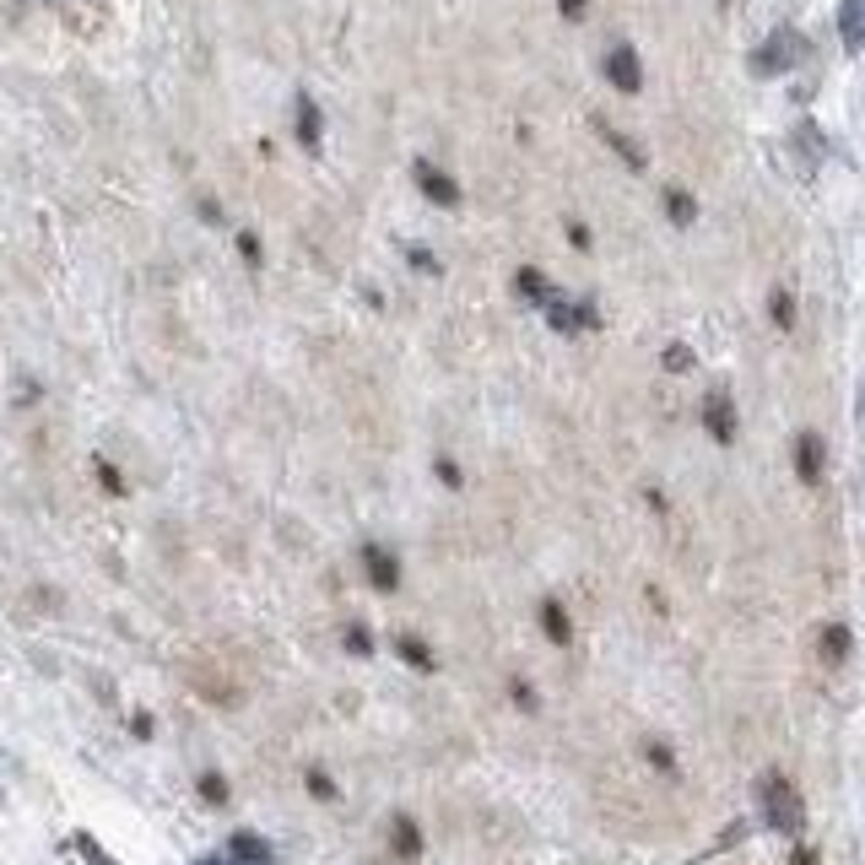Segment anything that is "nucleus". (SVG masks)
Here are the masks:
<instances>
[{"label":"nucleus","mask_w":865,"mask_h":865,"mask_svg":"<svg viewBox=\"0 0 865 865\" xmlns=\"http://www.w3.org/2000/svg\"><path fill=\"white\" fill-rule=\"evenodd\" d=\"M396 650H400V655H406V661H411L417 670H433V655H428V644H422V639H396Z\"/></svg>","instance_id":"obj_18"},{"label":"nucleus","mask_w":865,"mask_h":865,"mask_svg":"<svg viewBox=\"0 0 865 865\" xmlns=\"http://www.w3.org/2000/svg\"><path fill=\"white\" fill-rule=\"evenodd\" d=\"M839 38L850 55H865V0H844L839 5Z\"/></svg>","instance_id":"obj_8"},{"label":"nucleus","mask_w":865,"mask_h":865,"mask_svg":"<svg viewBox=\"0 0 865 865\" xmlns=\"http://www.w3.org/2000/svg\"><path fill=\"white\" fill-rule=\"evenodd\" d=\"M406 260L422 270V276H439V270H444L439 260H433V255H428V249H422V244H411V249H406Z\"/></svg>","instance_id":"obj_21"},{"label":"nucleus","mask_w":865,"mask_h":865,"mask_svg":"<svg viewBox=\"0 0 865 865\" xmlns=\"http://www.w3.org/2000/svg\"><path fill=\"white\" fill-rule=\"evenodd\" d=\"M557 11H563V16H568V22H579V16H585V11H590V0H557Z\"/></svg>","instance_id":"obj_29"},{"label":"nucleus","mask_w":865,"mask_h":865,"mask_svg":"<svg viewBox=\"0 0 865 865\" xmlns=\"http://www.w3.org/2000/svg\"><path fill=\"white\" fill-rule=\"evenodd\" d=\"M233 855H239V861H249V865H270V850H266V844H260V839H244V833L233 839Z\"/></svg>","instance_id":"obj_17"},{"label":"nucleus","mask_w":865,"mask_h":865,"mask_svg":"<svg viewBox=\"0 0 865 865\" xmlns=\"http://www.w3.org/2000/svg\"><path fill=\"white\" fill-rule=\"evenodd\" d=\"M796 470H800V481H822V439L817 433H800L796 439Z\"/></svg>","instance_id":"obj_10"},{"label":"nucleus","mask_w":865,"mask_h":865,"mask_svg":"<svg viewBox=\"0 0 865 865\" xmlns=\"http://www.w3.org/2000/svg\"><path fill=\"white\" fill-rule=\"evenodd\" d=\"M596 131H600V141H606V146H611V152H617V157L633 168V174H644V168H650V157H644V152H639V146H633V141H628L622 131H611L606 120H596Z\"/></svg>","instance_id":"obj_11"},{"label":"nucleus","mask_w":865,"mask_h":865,"mask_svg":"<svg viewBox=\"0 0 865 865\" xmlns=\"http://www.w3.org/2000/svg\"><path fill=\"white\" fill-rule=\"evenodd\" d=\"M200 790H206V800H228V785H222L217 774H206V779H200Z\"/></svg>","instance_id":"obj_27"},{"label":"nucleus","mask_w":865,"mask_h":865,"mask_svg":"<svg viewBox=\"0 0 865 865\" xmlns=\"http://www.w3.org/2000/svg\"><path fill=\"white\" fill-rule=\"evenodd\" d=\"M514 292H520V298H531V303H541V309H546V303H552V298H557V292H552V281H546V276H541V270H514Z\"/></svg>","instance_id":"obj_12"},{"label":"nucleus","mask_w":865,"mask_h":865,"mask_svg":"<svg viewBox=\"0 0 865 865\" xmlns=\"http://www.w3.org/2000/svg\"><path fill=\"white\" fill-rule=\"evenodd\" d=\"M509 692H514V703H520V709H535V692H531V687H525V681H514Z\"/></svg>","instance_id":"obj_30"},{"label":"nucleus","mask_w":865,"mask_h":865,"mask_svg":"<svg viewBox=\"0 0 865 865\" xmlns=\"http://www.w3.org/2000/svg\"><path fill=\"white\" fill-rule=\"evenodd\" d=\"M363 563H368V579H374V590H396L400 585V563L385 552V546H363Z\"/></svg>","instance_id":"obj_9"},{"label":"nucleus","mask_w":865,"mask_h":865,"mask_svg":"<svg viewBox=\"0 0 865 865\" xmlns=\"http://www.w3.org/2000/svg\"><path fill=\"white\" fill-rule=\"evenodd\" d=\"M439 481H444V487H461V466H455V461H444V455H439Z\"/></svg>","instance_id":"obj_24"},{"label":"nucleus","mask_w":865,"mask_h":865,"mask_svg":"<svg viewBox=\"0 0 865 865\" xmlns=\"http://www.w3.org/2000/svg\"><path fill=\"white\" fill-rule=\"evenodd\" d=\"M822 650H828V661H844V655H850V628H828V633H822Z\"/></svg>","instance_id":"obj_19"},{"label":"nucleus","mask_w":865,"mask_h":865,"mask_svg":"<svg viewBox=\"0 0 865 865\" xmlns=\"http://www.w3.org/2000/svg\"><path fill=\"white\" fill-rule=\"evenodd\" d=\"M666 368H670V374H687V368H692V352H687L681 341H676V346H666Z\"/></svg>","instance_id":"obj_22"},{"label":"nucleus","mask_w":865,"mask_h":865,"mask_svg":"<svg viewBox=\"0 0 865 865\" xmlns=\"http://www.w3.org/2000/svg\"><path fill=\"white\" fill-rule=\"evenodd\" d=\"M411 179H417V190L433 200V206H461V185H455L444 168H433L428 157H417V163H411Z\"/></svg>","instance_id":"obj_4"},{"label":"nucleus","mask_w":865,"mask_h":865,"mask_svg":"<svg viewBox=\"0 0 865 865\" xmlns=\"http://www.w3.org/2000/svg\"><path fill=\"white\" fill-rule=\"evenodd\" d=\"M390 844H396V855L417 861V855H422V833H417V822H406V817H400L396 833H390Z\"/></svg>","instance_id":"obj_16"},{"label":"nucleus","mask_w":865,"mask_h":865,"mask_svg":"<svg viewBox=\"0 0 865 865\" xmlns=\"http://www.w3.org/2000/svg\"><path fill=\"white\" fill-rule=\"evenodd\" d=\"M800 55H806V38H800L796 27H779L763 49H752V70H757V76H785Z\"/></svg>","instance_id":"obj_1"},{"label":"nucleus","mask_w":865,"mask_h":865,"mask_svg":"<svg viewBox=\"0 0 865 865\" xmlns=\"http://www.w3.org/2000/svg\"><path fill=\"white\" fill-rule=\"evenodd\" d=\"M768 320H774L779 331L796 325V298H790V287H774V292H768Z\"/></svg>","instance_id":"obj_15"},{"label":"nucleus","mask_w":865,"mask_h":865,"mask_svg":"<svg viewBox=\"0 0 865 865\" xmlns=\"http://www.w3.org/2000/svg\"><path fill=\"white\" fill-rule=\"evenodd\" d=\"M200 217H206L211 228H222V206H217V200H200Z\"/></svg>","instance_id":"obj_32"},{"label":"nucleus","mask_w":865,"mask_h":865,"mask_svg":"<svg viewBox=\"0 0 865 865\" xmlns=\"http://www.w3.org/2000/svg\"><path fill=\"white\" fill-rule=\"evenodd\" d=\"M346 650H352V655H368V650H374V639H368L363 628H346Z\"/></svg>","instance_id":"obj_23"},{"label":"nucleus","mask_w":865,"mask_h":865,"mask_svg":"<svg viewBox=\"0 0 865 865\" xmlns=\"http://www.w3.org/2000/svg\"><path fill=\"white\" fill-rule=\"evenodd\" d=\"M606 81L617 87V92H644V60H639V49L633 44H617L611 55H606Z\"/></svg>","instance_id":"obj_3"},{"label":"nucleus","mask_w":865,"mask_h":865,"mask_svg":"<svg viewBox=\"0 0 865 865\" xmlns=\"http://www.w3.org/2000/svg\"><path fill=\"white\" fill-rule=\"evenodd\" d=\"M650 763H655V768H666V774H670V768H676V763H670V752H666V746H661V741L650 746Z\"/></svg>","instance_id":"obj_31"},{"label":"nucleus","mask_w":865,"mask_h":865,"mask_svg":"<svg viewBox=\"0 0 865 865\" xmlns=\"http://www.w3.org/2000/svg\"><path fill=\"white\" fill-rule=\"evenodd\" d=\"M239 255L249 260V270H260V260H266V249H260V239H255V233H239Z\"/></svg>","instance_id":"obj_20"},{"label":"nucleus","mask_w":865,"mask_h":865,"mask_svg":"<svg viewBox=\"0 0 865 865\" xmlns=\"http://www.w3.org/2000/svg\"><path fill=\"white\" fill-rule=\"evenodd\" d=\"M568 244H574V249H590V228H585V222H568Z\"/></svg>","instance_id":"obj_28"},{"label":"nucleus","mask_w":865,"mask_h":865,"mask_svg":"<svg viewBox=\"0 0 865 865\" xmlns=\"http://www.w3.org/2000/svg\"><path fill=\"white\" fill-rule=\"evenodd\" d=\"M763 811H768V822L779 828V833H800V796L790 790V779H779V774H768L763 779Z\"/></svg>","instance_id":"obj_2"},{"label":"nucleus","mask_w":865,"mask_h":865,"mask_svg":"<svg viewBox=\"0 0 865 865\" xmlns=\"http://www.w3.org/2000/svg\"><path fill=\"white\" fill-rule=\"evenodd\" d=\"M546 325H552V331H596L600 314H596V303H568V298H552V303H546Z\"/></svg>","instance_id":"obj_5"},{"label":"nucleus","mask_w":865,"mask_h":865,"mask_svg":"<svg viewBox=\"0 0 865 865\" xmlns=\"http://www.w3.org/2000/svg\"><path fill=\"white\" fill-rule=\"evenodd\" d=\"M320 141H325V120H320V103H314L309 92H298V146H303V152H320Z\"/></svg>","instance_id":"obj_7"},{"label":"nucleus","mask_w":865,"mask_h":865,"mask_svg":"<svg viewBox=\"0 0 865 865\" xmlns=\"http://www.w3.org/2000/svg\"><path fill=\"white\" fill-rule=\"evenodd\" d=\"M98 476H103V487H109V492H125V481H120V470L109 466V461H98Z\"/></svg>","instance_id":"obj_26"},{"label":"nucleus","mask_w":865,"mask_h":865,"mask_svg":"<svg viewBox=\"0 0 865 865\" xmlns=\"http://www.w3.org/2000/svg\"><path fill=\"white\" fill-rule=\"evenodd\" d=\"M541 628H546V639H552V644H568V639H574V628H568V611H563L557 600H546V606H541Z\"/></svg>","instance_id":"obj_13"},{"label":"nucleus","mask_w":865,"mask_h":865,"mask_svg":"<svg viewBox=\"0 0 865 865\" xmlns=\"http://www.w3.org/2000/svg\"><path fill=\"white\" fill-rule=\"evenodd\" d=\"M666 217L676 228H692L698 222V200L687 196V190H666Z\"/></svg>","instance_id":"obj_14"},{"label":"nucleus","mask_w":865,"mask_h":865,"mask_svg":"<svg viewBox=\"0 0 865 865\" xmlns=\"http://www.w3.org/2000/svg\"><path fill=\"white\" fill-rule=\"evenodd\" d=\"M703 428H709L714 444H735V400L725 390H714L703 400Z\"/></svg>","instance_id":"obj_6"},{"label":"nucleus","mask_w":865,"mask_h":865,"mask_svg":"<svg viewBox=\"0 0 865 865\" xmlns=\"http://www.w3.org/2000/svg\"><path fill=\"white\" fill-rule=\"evenodd\" d=\"M309 796H320V800H335V785L325 779V774H309Z\"/></svg>","instance_id":"obj_25"}]
</instances>
